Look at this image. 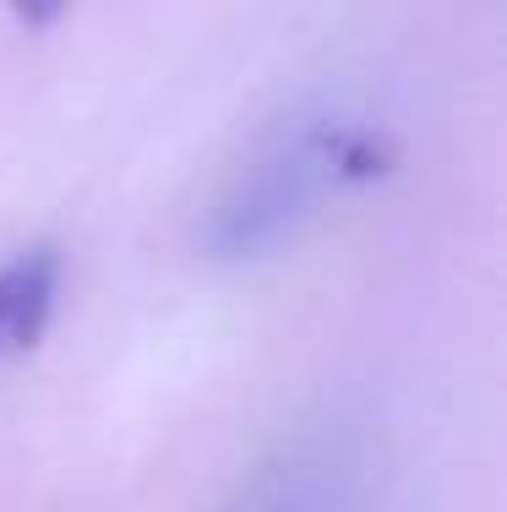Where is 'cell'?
Listing matches in <instances>:
<instances>
[{"label":"cell","mask_w":507,"mask_h":512,"mask_svg":"<svg viewBox=\"0 0 507 512\" xmlns=\"http://www.w3.org/2000/svg\"><path fill=\"white\" fill-rule=\"evenodd\" d=\"M377 164L382 148L371 131L344 120H300L229 180L219 207L208 213V251L257 256L279 246L328 197L377 175Z\"/></svg>","instance_id":"6da1fadb"},{"label":"cell","mask_w":507,"mask_h":512,"mask_svg":"<svg viewBox=\"0 0 507 512\" xmlns=\"http://www.w3.org/2000/svg\"><path fill=\"white\" fill-rule=\"evenodd\" d=\"M17 11L28 17V28H50L60 11H66V0H17Z\"/></svg>","instance_id":"3957f363"},{"label":"cell","mask_w":507,"mask_h":512,"mask_svg":"<svg viewBox=\"0 0 507 512\" xmlns=\"http://www.w3.org/2000/svg\"><path fill=\"white\" fill-rule=\"evenodd\" d=\"M60 289V256L55 251H22L0 267V360L28 355L44 338Z\"/></svg>","instance_id":"7a4b0ae2"}]
</instances>
